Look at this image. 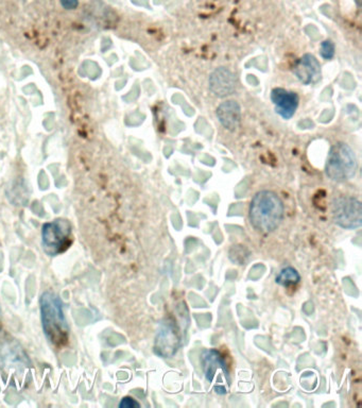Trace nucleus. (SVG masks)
Wrapping results in <instances>:
<instances>
[{
	"label": "nucleus",
	"instance_id": "1",
	"mask_svg": "<svg viewBox=\"0 0 362 408\" xmlns=\"http://www.w3.org/2000/svg\"><path fill=\"white\" fill-rule=\"evenodd\" d=\"M285 206L279 195L271 190H261L251 201L249 217L251 224L259 232L270 233L281 226Z\"/></svg>",
	"mask_w": 362,
	"mask_h": 408
},
{
	"label": "nucleus",
	"instance_id": "2",
	"mask_svg": "<svg viewBox=\"0 0 362 408\" xmlns=\"http://www.w3.org/2000/svg\"><path fill=\"white\" fill-rule=\"evenodd\" d=\"M42 323L46 336L56 347L67 343L69 327L64 316L63 307L56 293L46 291L41 297Z\"/></svg>",
	"mask_w": 362,
	"mask_h": 408
},
{
	"label": "nucleus",
	"instance_id": "3",
	"mask_svg": "<svg viewBox=\"0 0 362 408\" xmlns=\"http://www.w3.org/2000/svg\"><path fill=\"white\" fill-rule=\"evenodd\" d=\"M355 152L345 142H337L331 148L325 165V172L331 180L345 182L351 180L357 172Z\"/></svg>",
	"mask_w": 362,
	"mask_h": 408
},
{
	"label": "nucleus",
	"instance_id": "4",
	"mask_svg": "<svg viewBox=\"0 0 362 408\" xmlns=\"http://www.w3.org/2000/svg\"><path fill=\"white\" fill-rule=\"evenodd\" d=\"M205 379L217 395H224L230 391L231 375L222 355L217 350H205L201 355Z\"/></svg>",
	"mask_w": 362,
	"mask_h": 408
},
{
	"label": "nucleus",
	"instance_id": "5",
	"mask_svg": "<svg viewBox=\"0 0 362 408\" xmlns=\"http://www.w3.org/2000/svg\"><path fill=\"white\" fill-rule=\"evenodd\" d=\"M331 212L335 224L341 228L354 230L361 227V202L354 197L340 196L334 199Z\"/></svg>",
	"mask_w": 362,
	"mask_h": 408
},
{
	"label": "nucleus",
	"instance_id": "6",
	"mask_svg": "<svg viewBox=\"0 0 362 408\" xmlns=\"http://www.w3.org/2000/svg\"><path fill=\"white\" fill-rule=\"evenodd\" d=\"M70 234V225L63 219H56L44 225L42 237L46 251L49 254L54 255L65 250L69 245Z\"/></svg>",
	"mask_w": 362,
	"mask_h": 408
},
{
	"label": "nucleus",
	"instance_id": "7",
	"mask_svg": "<svg viewBox=\"0 0 362 408\" xmlns=\"http://www.w3.org/2000/svg\"><path fill=\"white\" fill-rule=\"evenodd\" d=\"M181 345L180 335L174 321L166 319L156 334L154 351L163 359L174 357Z\"/></svg>",
	"mask_w": 362,
	"mask_h": 408
},
{
	"label": "nucleus",
	"instance_id": "8",
	"mask_svg": "<svg viewBox=\"0 0 362 408\" xmlns=\"http://www.w3.org/2000/svg\"><path fill=\"white\" fill-rule=\"evenodd\" d=\"M209 90L219 98L232 95L236 90V78L234 74L225 67L217 68L209 77Z\"/></svg>",
	"mask_w": 362,
	"mask_h": 408
},
{
	"label": "nucleus",
	"instance_id": "9",
	"mask_svg": "<svg viewBox=\"0 0 362 408\" xmlns=\"http://www.w3.org/2000/svg\"><path fill=\"white\" fill-rule=\"evenodd\" d=\"M271 100L275 106V112L283 120H290L295 115L299 101L297 92H289L281 88L272 90Z\"/></svg>",
	"mask_w": 362,
	"mask_h": 408
},
{
	"label": "nucleus",
	"instance_id": "10",
	"mask_svg": "<svg viewBox=\"0 0 362 408\" xmlns=\"http://www.w3.org/2000/svg\"><path fill=\"white\" fill-rule=\"evenodd\" d=\"M293 72L302 83L308 85L319 81L321 78V65L315 56L307 54L297 62Z\"/></svg>",
	"mask_w": 362,
	"mask_h": 408
},
{
	"label": "nucleus",
	"instance_id": "11",
	"mask_svg": "<svg viewBox=\"0 0 362 408\" xmlns=\"http://www.w3.org/2000/svg\"><path fill=\"white\" fill-rule=\"evenodd\" d=\"M217 116L223 127L230 131L237 130L241 122V108L238 102L227 100L217 108Z\"/></svg>",
	"mask_w": 362,
	"mask_h": 408
},
{
	"label": "nucleus",
	"instance_id": "12",
	"mask_svg": "<svg viewBox=\"0 0 362 408\" xmlns=\"http://www.w3.org/2000/svg\"><path fill=\"white\" fill-rule=\"evenodd\" d=\"M299 281H301V275L293 267H286V268L281 269L275 279V282L283 287L293 286V285H297Z\"/></svg>",
	"mask_w": 362,
	"mask_h": 408
},
{
	"label": "nucleus",
	"instance_id": "13",
	"mask_svg": "<svg viewBox=\"0 0 362 408\" xmlns=\"http://www.w3.org/2000/svg\"><path fill=\"white\" fill-rule=\"evenodd\" d=\"M321 56L322 58L327 60H331L335 56V45L331 41H325L321 44Z\"/></svg>",
	"mask_w": 362,
	"mask_h": 408
},
{
	"label": "nucleus",
	"instance_id": "14",
	"mask_svg": "<svg viewBox=\"0 0 362 408\" xmlns=\"http://www.w3.org/2000/svg\"><path fill=\"white\" fill-rule=\"evenodd\" d=\"M120 407L122 408H135L140 407V403L136 402L133 398L126 397L120 402Z\"/></svg>",
	"mask_w": 362,
	"mask_h": 408
}]
</instances>
